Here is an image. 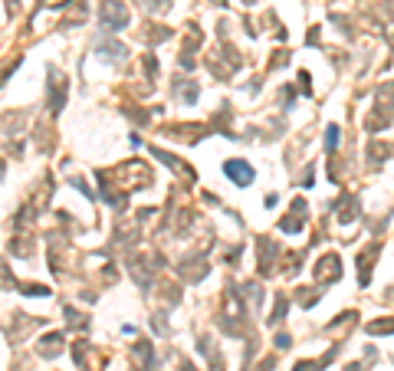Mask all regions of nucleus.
<instances>
[{
	"label": "nucleus",
	"instance_id": "nucleus-1",
	"mask_svg": "<svg viewBox=\"0 0 394 371\" xmlns=\"http://www.w3.org/2000/svg\"><path fill=\"white\" fill-rule=\"evenodd\" d=\"M223 174H227V178H233L236 184H250L253 181V171L243 165V161H227V165H223Z\"/></svg>",
	"mask_w": 394,
	"mask_h": 371
},
{
	"label": "nucleus",
	"instance_id": "nucleus-2",
	"mask_svg": "<svg viewBox=\"0 0 394 371\" xmlns=\"http://www.w3.org/2000/svg\"><path fill=\"white\" fill-rule=\"evenodd\" d=\"M325 142H329V148H335V142H339V128H329V138H325Z\"/></svg>",
	"mask_w": 394,
	"mask_h": 371
}]
</instances>
